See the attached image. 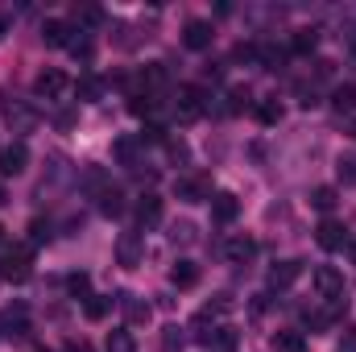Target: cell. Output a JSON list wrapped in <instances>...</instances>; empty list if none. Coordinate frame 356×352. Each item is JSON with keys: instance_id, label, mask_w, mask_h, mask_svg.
Listing matches in <instances>:
<instances>
[{"instance_id": "603a6c76", "label": "cell", "mask_w": 356, "mask_h": 352, "mask_svg": "<svg viewBox=\"0 0 356 352\" xmlns=\"http://www.w3.org/2000/svg\"><path fill=\"white\" fill-rule=\"evenodd\" d=\"M315 46H319V33H315V29H298V33L290 38V50H294V54H311Z\"/></svg>"}, {"instance_id": "8fae6325", "label": "cell", "mask_w": 356, "mask_h": 352, "mask_svg": "<svg viewBox=\"0 0 356 352\" xmlns=\"http://www.w3.org/2000/svg\"><path fill=\"white\" fill-rule=\"evenodd\" d=\"M116 262L124 265V269H137V265H141V237H137V232H120V241H116Z\"/></svg>"}, {"instance_id": "ac0fdd59", "label": "cell", "mask_w": 356, "mask_h": 352, "mask_svg": "<svg viewBox=\"0 0 356 352\" xmlns=\"http://www.w3.org/2000/svg\"><path fill=\"white\" fill-rule=\"evenodd\" d=\"M120 307H124V315H129V323H149V303H141V298H133V294H120Z\"/></svg>"}, {"instance_id": "e0dca14e", "label": "cell", "mask_w": 356, "mask_h": 352, "mask_svg": "<svg viewBox=\"0 0 356 352\" xmlns=\"http://www.w3.org/2000/svg\"><path fill=\"white\" fill-rule=\"evenodd\" d=\"M195 282H199V265H195V262H175V265H170V286L191 290Z\"/></svg>"}, {"instance_id": "cb8c5ba5", "label": "cell", "mask_w": 356, "mask_h": 352, "mask_svg": "<svg viewBox=\"0 0 356 352\" xmlns=\"http://www.w3.org/2000/svg\"><path fill=\"white\" fill-rule=\"evenodd\" d=\"M336 199H340L336 186H315V191H311V207H315V211H332Z\"/></svg>"}, {"instance_id": "9c48e42d", "label": "cell", "mask_w": 356, "mask_h": 352, "mask_svg": "<svg viewBox=\"0 0 356 352\" xmlns=\"http://www.w3.org/2000/svg\"><path fill=\"white\" fill-rule=\"evenodd\" d=\"M141 150H145L141 137H116V141H112V158H116L120 166H133V170L141 166Z\"/></svg>"}, {"instance_id": "60d3db41", "label": "cell", "mask_w": 356, "mask_h": 352, "mask_svg": "<svg viewBox=\"0 0 356 352\" xmlns=\"http://www.w3.org/2000/svg\"><path fill=\"white\" fill-rule=\"evenodd\" d=\"M29 241H33V245H46V241H50V228H46L42 220H33V228H29Z\"/></svg>"}, {"instance_id": "4dcf8cb0", "label": "cell", "mask_w": 356, "mask_h": 352, "mask_svg": "<svg viewBox=\"0 0 356 352\" xmlns=\"http://www.w3.org/2000/svg\"><path fill=\"white\" fill-rule=\"evenodd\" d=\"M257 116H261V125H277L282 120V104L277 99H261L257 104Z\"/></svg>"}, {"instance_id": "2e32d148", "label": "cell", "mask_w": 356, "mask_h": 352, "mask_svg": "<svg viewBox=\"0 0 356 352\" xmlns=\"http://www.w3.org/2000/svg\"><path fill=\"white\" fill-rule=\"evenodd\" d=\"M137 224H141V228H158V224H162V199H158V195H145V199L137 203Z\"/></svg>"}, {"instance_id": "8992f818", "label": "cell", "mask_w": 356, "mask_h": 352, "mask_svg": "<svg viewBox=\"0 0 356 352\" xmlns=\"http://www.w3.org/2000/svg\"><path fill=\"white\" fill-rule=\"evenodd\" d=\"M25 166H29V150H25L21 141H13V145H4V150H0V175H4V178L25 175Z\"/></svg>"}, {"instance_id": "836d02e7", "label": "cell", "mask_w": 356, "mask_h": 352, "mask_svg": "<svg viewBox=\"0 0 356 352\" xmlns=\"http://www.w3.org/2000/svg\"><path fill=\"white\" fill-rule=\"evenodd\" d=\"M170 241H175V245H191V241H195V224H191V220L175 224V228H170Z\"/></svg>"}, {"instance_id": "8d00e7d4", "label": "cell", "mask_w": 356, "mask_h": 352, "mask_svg": "<svg viewBox=\"0 0 356 352\" xmlns=\"http://www.w3.org/2000/svg\"><path fill=\"white\" fill-rule=\"evenodd\" d=\"M166 154H170L175 162H186V158H191V150H186V141H175V137H166Z\"/></svg>"}, {"instance_id": "d590c367", "label": "cell", "mask_w": 356, "mask_h": 352, "mask_svg": "<svg viewBox=\"0 0 356 352\" xmlns=\"http://www.w3.org/2000/svg\"><path fill=\"white\" fill-rule=\"evenodd\" d=\"M245 108H249V91L232 88V91H228V112H245Z\"/></svg>"}, {"instance_id": "ab89813d", "label": "cell", "mask_w": 356, "mask_h": 352, "mask_svg": "<svg viewBox=\"0 0 356 352\" xmlns=\"http://www.w3.org/2000/svg\"><path fill=\"white\" fill-rule=\"evenodd\" d=\"M75 17H79V21H83V25H99V21H104V13H99V8H95V4H88V8H79V13H75Z\"/></svg>"}, {"instance_id": "7bdbcfd3", "label": "cell", "mask_w": 356, "mask_h": 352, "mask_svg": "<svg viewBox=\"0 0 356 352\" xmlns=\"http://www.w3.org/2000/svg\"><path fill=\"white\" fill-rule=\"evenodd\" d=\"M71 352H91V349H88V344H75V349H71Z\"/></svg>"}, {"instance_id": "74e56055", "label": "cell", "mask_w": 356, "mask_h": 352, "mask_svg": "<svg viewBox=\"0 0 356 352\" xmlns=\"http://www.w3.org/2000/svg\"><path fill=\"white\" fill-rule=\"evenodd\" d=\"M83 186H88V191H95V195H99V191L108 186V178H104V170H88V175H83Z\"/></svg>"}, {"instance_id": "1f68e13d", "label": "cell", "mask_w": 356, "mask_h": 352, "mask_svg": "<svg viewBox=\"0 0 356 352\" xmlns=\"http://www.w3.org/2000/svg\"><path fill=\"white\" fill-rule=\"evenodd\" d=\"M67 290H71L75 298H88L91 294V278L88 273H71V278H67Z\"/></svg>"}, {"instance_id": "ba28073f", "label": "cell", "mask_w": 356, "mask_h": 352, "mask_svg": "<svg viewBox=\"0 0 356 352\" xmlns=\"http://www.w3.org/2000/svg\"><path fill=\"white\" fill-rule=\"evenodd\" d=\"M315 241H319V249L336 253V249H344V245H348V228H344L340 220H323V224L315 228Z\"/></svg>"}, {"instance_id": "3957f363", "label": "cell", "mask_w": 356, "mask_h": 352, "mask_svg": "<svg viewBox=\"0 0 356 352\" xmlns=\"http://www.w3.org/2000/svg\"><path fill=\"white\" fill-rule=\"evenodd\" d=\"M71 88V79L58 71V67H46V71H38V79H33V91L42 95V99H63Z\"/></svg>"}, {"instance_id": "ee69618b", "label": "cell", "mask_w": 356, "mask_h": 352, "mask_svg": "<svg viewBox=\"0 0 356 352\" xmlns=\"http://www.w3.org/2000/svg\"><path fill=\"white\" fill-rule=\"evenodd\" d=\"M348 249H353V265H356V241H353V245H348Z\"/></svg>"}, {"instance_id": "44dd1931", "label": "cell", "mask_w": 356, "mask_h": 352, "mask_svg": "<svg viewBox=\"0 0 356 352\" xmlns=\"http://www.w3.org/2000/svg\"><path fill=\"white\" fill-rule=\"evenodd\" d=\"M99 211H104V216H120V211H124V195H120L116 186H104V191H99Z\"/></svg>"}, {"instance_id": "30bf717a", "label": "cell", "mask_w": 356, "mask_h": 352, "mask_svg": "<svg viewBox=\"0 0 356 352\" xmlns=\"http://www.w3.org/2000/svg\"><path fill=\"white\" fill-rule=\"evenodd\" d=\"M236 216H241L236 195H232V191H216V195H211V220H216V224H232Z\"/></svg>"}, {"instance_id": "5b68a950", "label": "cell", "mask_w": 356, "mask_h": 352, "mask_svg": "<svg viewBox=\"0 0 356 352\" xmlns=\"http://www.w3.org/2000/svg\"><path fill=\"white\" fill-rule=\"evenodd\" d=\"M315 290H319V298H344V273L336 265H319L315 269Z\"/></svg>"}, {"instance_id": "9a60e30c", "label": "cell", "mask_w": 356, "mask_h": 352, "mask_svg": "<svg viewBox=\"0 0 356 352\" xmlns=\"http://www.w3.org/2000/svg\"><path fill=\"white\" fill-rule=\"evenodd\" d=\"M224 253H228V262H232V265H245V262H253L257 241H253V237H232V241L224 245Z\"/></svg>"}, {"instance_id": "b9f144b4", "label": "cell", "mask_w": 356, "mask_h": 352, "mask_svg": "<svg viewBox=\"0 0 356 352\" xmlns=\"http://www.w3.org/2000/svg\"><path fill=\"white\" fill-rule=\"evenodd\" d=\"M4 33H8V21H4V17H0V38H4Z\"/></svg>"}, {"instance_id": "7c38bea8", "label": "cell", "mask_w": 356, "mask_h": 352, "mask_svg": "<svg viewBox=\"0 0 356 352\" xmlns=\"http://www.w3.org/2000/svg\"><path fill=\"white\" fill-rule=\"evenodd\" d=\"M302 278V262H277L269 269V290H290Z\"/></svg>"}, {"instance_id": "f546056e", "label": "cell", "mask_w": 356, "mask_h": 352, "mask_svg": "<svg viewBox=\"0 0 356 352\" xmlns=\"http://www.w3.org/2000/svg\"><path fill=\"white\" fill-rule=\"evenodd\" d=\"M129 112H133V116H154V112H158V99H154V95H133Z\"/></svg>"}, {"instance_id": "bcb514c9", "label": "cell", "mask_w": 356, "mask_h": 352, "mask_svg": "<svg viewBox=\"0 0 356 352\" xmlns=\"http://www.w3.org/2000/svg\"><path fill=\"white\" fill-rule=\"evenodd\" d=\"M353 137H356V125H353Z\"/></svg>"}, {"instance_id": "4fadbf2b", "label": "cell", "mask_w": 356, "mask_h": 352, "mask_svg": "<svg viewBox=\"0 0 356 352\" xmlns=\"http://www.w3.org/2000/svg\"><path fill=\"white\" fill-rule=\"evenodd\" d=\"M211 38H216V29H211L207 21H186V29H182L186 50H207V46H211Z\"/></svg>"}, {"instance_id": "4316f807", "label": "cell", "mask_w": 356, "mask_h": 352, "mask_svg": "<svg viewBox=\"0 0 356 352\" xmlns=\"http://www.w3.org/2000/svg\"><path fill=\"white\" fill-rule=\"evenodd\" d=\"M141 83H145V88H162V83H166V63H149V67L141 71Z\"/></svg>"}, {"instance_id": "484cf974", "label": "cell", "mask_w": 356, "mask_h": 352, "mask_svg": "<svg viewBox=\"0 0 356 352\" xmlns=\"http://www.w3.org/2000/svg\"><path fill=\"white\" fill-rule=\"evenodd\" d=\"M232 307H236V303H232V294H216V298H211L199 315H203V319H216V315H228Z\"/></svg>"}, {"instance_id": "7a4b0ae2", "label": "cell", "mask_w": 356, "mask_h": 352, "mask_svg": "<svg viewBox=\"0 0 356 352\" xmlns=\"http://www.w3.org/2000/svg\"><path fill=\"white\" fill-rule=\"evenodd\" d=\"M203 112H207V91H203V88H195V83L178 88V95H175V116L182 120V125L199 120Z\"/></svg>"}, {"instance_id": "5bb4252c", "label": "cell", "mask_w": 356, "mask_h": 352, "mask_svg": "<svg viewBox=\"0 0 356 352\" xmlns=\"http://www.w3.org/2000/svg\"><path fill=\"white\" fill-rule=\"evenodd\" d=\"M178 199L182 203H211V182L207 178H178Z\"/></svg>"}, {"instance_id": "7402d4cb", "label": "cell", "mask_w": 356, "mask_h": 352, "mask_svg": "<svg viewBox=\"0 0 356 352\" xmlns=\"http://www.w3.org/2000/svg\"><path fill=\"white\" fill-rule=\"evenodd\" d=\"M108 311H112V298H104V294H88L83 298V315H88L91 323H99Z\"/></svg>"}, {"instance_id": "f6af8a7d", "label": "cell", "mask_w": 356, "mask_h": 352, "mask_svg": "<svg viewBox=\"0 0 356 352\" xmlns=\"http://www.w3.org/2000/svg\"><path fill=\"white\" fill-rule=\"evenodd\" d=\"M0 241H4V228H0Z\"/></svg>"}, {"instance_id": "d6986e66", "label": "cell", "mask_w": 356, "mask_h": 352, "mask_svg": "<svg viewBox=\"0 0 356 352\" xmlns=\"http://www.w3.org/2000/svg\"><path fill=\"white\" fill-rule=\"evenodd\" d=\"M273 352H307V336L302 332H277L273 336Z\"/></svg>"}, {"instance_id": "d4e9b609", "label": "cell", "mask_w": 356, "mask_h": 352, "mask_svg": "<svg viewBox=\"0 0 356 352\" xmlns=\"http://www.w3.org/2000/svg\"><path fill=\"white\" fill-rule=\"evenodd\" d=\"M108 352H137V340H133V332H124V328L108 332Z\"/></svg>"}, {"instance_id": "52a82bcc", "label": "cell", "mask_w": 356, "mask_h": 352, "mask_svg": "<svg viewBox=\"0 0 356 352\" xmlns=\"http://www.w3.org/2000/svg\"><path fill=\"white\" fill-rule=\"evenodd\" d=\"M75 33H79V29H75L71 21H63V17H50V21L42 25V42H46V46H54V50H58V46H71V42H75Z\"/></svg>"}, {"instance_id": "e575fe53", "label": "cell", "mask_w": 356, "mask_h": 352, "mask_svg": "<svg viewBox=\"0 0 356 352\" xmlns=\"http://www.w3.org/2000/svg\"><path fill=\"white\" fill-rule=\"evenodd\" d=\"M340 182H344V186H356V154L340 158Z\"/></svg>"}, {"instance_id": "f35d334b", "label": "cell", "mask_w": 356, "mask_h": 352, "mask_svg": "<svg viewBox=\"0 0 356 352\" xmlns=\"http://www.w3.org/2000/svg\"><path fill=\"white\" fill-rule=\"evenodd\" d=\"M67 50H71V54H79L83 63H88V58H91V42H88V38H83V33H79V38H75V42H71Z\"/></svg>"}, {"instance_id": "83f0119b", "label": "cell", "mask_w": 356, "mask_h": 352, "mask_svg": "<svg viewBox=\"0 0 356 352\" xmlns=\"http://www.w3.org/2000/svg\"><path fill=\"white\" fill-rule=\"evenodd\" d=\"M75 91H79V99H99V95H104V83H99V79H91V75H83V79H79V83H75Z\"/></svg>"}, {"instance_id": "d6a6232c", "label": "cell", "mask_w": 356, "mask_h": 352, "mask_svg": "<svg viewBox=\"0 0 356 352\" xmlns=\"http://www.w3.org/2000/svg\"><path fill=\"white\" fill-rule=\"evenodd\" d=\"M282 58H286V54H282L277 46H261V54H257V63H261L266 71H277V67H282Z\"/></svg>"}, {"instance_id": "277c9868", "label": "cell", "mask_w": 356, "mask_h": 352, "mask_svg": "<svg viewBox=\"0 0 356 352\" xmlns=\"http://www.w3.org/2000/svg\"><path fill=\"white\" fill-rule=\"evenodd\" d=\"M4 120H8V129H13L17 137H25V133L38 129V112H33L29 104H21V99H13V104L4 108Z\"/></svg>"}, {"instance_id": "ffe728a7", "label": "cell", "mask_w": 356, "mask_h": 352, "mask_svg": "<svg viewBox=\"0 0 356 352\" xmlns=\"http://www.w3.org/2000/svg\"><path fill=\"white\" fill-rule=\"evenodd\" d=\"M332 108L336 112H356V83H340L332 91Z\"/></svg>"}, {"instance_id": "f1b7e54d", "label": "cell", "mask_w": 356, "mask_h": 352, "mask_svg": "<svg viewBox=\"0 0 356 352\" xmlns=\"http://www.w3.org/2000/svg\"><path fill=\"white\" fill-rule=\"evenodd\" d=\"M182 349H186L182 328H166V332H162V352H182Z\"/></svg>"}, {"instance_id": "6da1fadb", "label": "cell", "mask_w": 356, "mask_h": 352, "mask_svg": "<svg viewBox=\"0 0 356 352\" xmlns=\"http://www.w3.org/2000/svg\"><path fill=\"white\" fill-rule=\"evenodd\" d=\"M29 273H33V249H29V245L4 249V257H0V278H4V282L21 286V282H29Z\"/></svg>"}]
</instances>
